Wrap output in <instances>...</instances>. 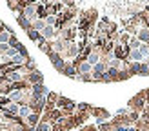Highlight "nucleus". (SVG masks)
<instances>
[{
	"mask_svg": "<svg viewBox=\"0 0 149 131\" xmlns=\"http://www.w3.org/2000/svg\"><path fill=\"white\" fill-rule=\"evenodd\" d=\"M64 73H65V75H69V77H74V69H73V66H65V68H64Z\"/></svg>",
	"mask_w": 149,
	"mask_h": 131,
	"instance_id": "obj_5",
	"label": "nucleus"
},
{
	"mask_svg": "<svg viewBox=\"0 0 149 131\" xmlns=\"http://www.w3.org/2000/svg\"><path fill=\"white\" fill-rule=\"evenodd\" d=\"M40 35L44 36V38H53V35H55V29H53V26H46L40 31Z\"/></svg>",
	"mask_w": 149,
	"mask_h": 131,
	"instance_id": "obj_2",
	"label": "nucleus"
},
{
	"mask_svg": "<svg viewBox=\"0 0 149 131\" xmlns=\"http://www.w3.org/2000/svg\"><path fill=\"white\" fill-rule=\"evenodd\" d=\"M135 36H136V38L142 42V44H147V42H149V27H146V26H144V27H140V29H138V33H136Z\"/></svg>",
	"mask_w": 149,
	"mask_h": 131,
	"instance_id": "obj_1",
	"label": "nucleus"
},
{
	"mask_svg": "<svg viewBox=\"0 0 149 131\" xmlns=\"http://www.w3.org/2000/svg\"><path fill=\"white\" fill-rule=\"evenodd\" d=\"M26 120H27V124H31V126H35V124L38 122V113H31V115H29Z\"/></svg>",
	"mask_w": 149,
	"mask_h": 131,
	"instance_id": "obj_4",
	"label": "nucleus"
},
{
	"mask_svg": "<svg viewBox=\"0 0 149 131\" xmlns=\"http://www.w3.org/2000/svg\"><path fill=\"white\" fill-rule=\"evenodd\" d=\"M140 46H142V42H140L136 36H133L129 40V49H140Z\"/></svg>",
	"mask_w": 149,
	"mask_h": 131,
	"instance_id": "obj_3",
	"label": "nucleus"
}]
</instances>
